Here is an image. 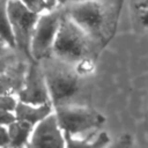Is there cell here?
Wrapping results in <instances>:
<instances>
[{"label":"cell","mask_w":148,"mask_h":148,"mask_svg":"<svg viewBox=\"0 0 148 148\" xmlns=\"http://www.w3.org/2000/svg\"><path fill=\"white\" fill-rule=\"evenodd\" d=\"M64 14L77 24L101 51L113 37L119 15L112 0H87L65 3Z\"/></svg>","instance_id":"6da1fadb"},{"label":"cell","mask_w":148,"mask_h":148,"mask_svg":"<svg viewBox=\"0 0 148 148\" xmlns=\"http://www.w3.org/2000/svg\"><path fill=\"white\" fill-rule=\"evenodd\" d=\"M95 51L98 50L89 36L62 13L52 47V57L75 65L83 59L92 58Z\"/></svg>","instance_id":"7a4b0ae2"},{"label":"cell","mask_w":148,"mask_h":148,"mask_svg":"<svg viewBox=\"0 0 148 148\" xmlns=\"http://www.w3.org/2000/svg\"><path fill=\"white\" fill-rule=\"evenodd\" d=\"M52 106L69 103L79 90V74L73 64L54 57L40 61Z\"/></svg>","instance_id":"3957f363"},{"label":"cell","mask_w":148,"mask_h":148,"mask_svg":"<svg viewBox=\"0 0 148 148\" xmlns=\"http://www.w3.org/2000/svg\"><path fill=\"white\" fill-rule=\"evenodd\" d=\"M53 112L62 132L72 135L98 128L105 123L104 116L89 106L66 103L54 106Z\"/></svg>","instance_id":"277c9868"},{"label":"cell","mask_w":148,"mask_h":148,"mask_svg":"<svg viewBox=\"0 0 148 148\" xmlns=\"http://www.w3.org/2000/svg\"><path fill=\"white\" fill-rule=\"evenodd\" d=\"M62 13L58 9L39 14L30 39V58L42 61L52 57V47Z\"/></svg>","instance_id":"5b68a950"},{"label":"cell","mask_w":148,"mask_h":148,"mask_svg":"<svg viewBox=\"0 0 148 148\" xmlns=\"http://www.w3.org/2000/svg\"><path fill=\"white\" fill-rule=\"evenodd\" d=\"M7 14L12 25L15 46L30 58V39L39 14L29 9L20 0H7Z\"/></svg>","instance_id":"8992f818"},{"label":"cell","mask_w":148,"mask_h":148,"mask_svg":"<svg viewBox=\"0 0 148 148\" xmlns=\"http://www.w3.org/2000/svg\"><path fill=\"white\" fill-rule=\"evenodd\" d=\"M16 97L21 102L34 105L51 103L44 73L38 61L30 64L24 72L22 86L17 91Z\"/></svg>","instance_id":"52a82bcc"},{"label":"cell","mask_w":148,"mask_h":148,"mask_svg":"<svg viewBox=\"0 0 148 148\" xmlns=\"http://www.w3.org/2000/svg\"><path fill=\"white\" fill-rule=\"evenodd\" d=\"M30 148H65V136L54 112L37 123L31 132Z\"/></svg>","instance_id":"ba28073f"},{"label":"cell","mask_w":148,"mask_h":148,"mask_svg":"<svg viewBox=\"0 0 148 148\" xmlns=\"http://www.w3.org/2000/svg\"><path fill=\"white\" fill-rule=\"evenodd\" d=\"M52 112H53V106L51 103L34 105V104L18 101L14 109L15 119L28 123L32 126H35L37 123L43 120L45 117H47Z\"/></svg>","instance_id":"9c48e42d"},{"label":"cell","mask_w":148,"mask_h":148,"mask_svg":"<svg viewBox=\"0 0 148 148\" xmlns=\"http://www.w3.org/2000/svg\"><path fill=\"white\" fill-rule=\"evenodd\" d=\"M65 148H104L110 141V136L106 132L102 131L94 138H79V135H72L64 133Z\"/></svg>","instance_id":"30bf717a"},{"label":"cell","mask_w":148,"mask_h":148,"mask_svg":"<svg viewBox=\"0 0 148 148\" xmlns=\"http://www.w3.org/2000/svg\"><path fill=\"white\" fill-rule=\"evenodd\" d=\"M7 128L9 135V148L28 146L34 128L32 125L15 119L9 125H7Z\"/></svg>","instance_id":"8fae6325"},{"label":"cell","mask_w":148,"mask_h":148,"mask_svg":"<svg viewBox=\"0 0 148 148\" xmlns=\"http://www.w3.org/2000/svg\"><path fill=\"white\" fill-rule=\"evenodd\" d=\"M24 72L13 71L10 67L6 72L0 74V94L5 95H17L23 81Z\"/></svg>","instance_id":"7c38bea8"},{"label":"cell","mask_w":148,"mask_h":148,"mask_svg":"<svg viewBox=\"0 0 148 148\" xmlns=\"http://www.w3.org/2000/svg\"><path fill=\"white\" fill-rule=\"evenodd\" d=\"M0 40L5 42L10 47L15 49V39L12 30V25L7 14V0L0 2Z\"/></svg>","instance_id":"4fadbf2b"},{"label":"cell","mask_w":148,"mask_h":148,"mask_svg":"<svg viewBox=\"0 0 148 148\" xmlns=\"http://www.w3.org/2000/svg\"><path fill=\"white\" fill-rule=\"evenodd\" d=\"M20 1L37 14L56 10L61 5V0H20Z\"/></svg>","instance_id":"5bb4252c"},{"label":"cell","mask_w":148,"mask_h":148,"mask_svg":"<svg viewBox=\"0 0 148 148\" xmlns=\"http://www.w3.org/2000/svg\"><path fill=\"white\" fill-rule=\"evenodd\" d=\"M13 47L7 45L5 42L0 40V74L6 72L13 66Z\"/></svg>","instance_id":"9a60e30c"},{"label":"cell","mask_w":148,"mask_h":148,"mask_svg":"<svg viewBox=\"0 0 148 148\" xmlns=\"http://www.w3.org/2000/svg\"><path fill=\"white\" fill-rule=\"evenodd\" d=\"M133 139L130 134H123L118 136L113 142H109L104 148H132Z\"/></svg>","instance_id":"2e32d148"},{"label":"cell","mask_w":148,"mask_h":148,"mask_svg":"<svg viewBox=\"0 0 148 148\" xmlns=\"http://www.w3.org/2000/svg\"><path fill=\"white\" fill-rule=\"evenodd\" d=\"M17 102H18V99L15 95L0 94V110L14 112V109H15Z\"/></svg>","instance_id":"e0dca14e"},{"label":"cell","mask_w":148,"mask_h":148,"mask_svg":"<svg viewBox=\"0 0 148 148\" xmlns=\"http://www.w3.org/2000/svg\"><path fill=\"white\" fill-rule=\"evenodd\" d=\"M134 12H135L138 24L143 29H148V8H146V9H134Z\"/></svg>","instance_id":"ac0fdd59"},{"label":"cell","mask_w":148,"mask_h":148,"mask_svg":"<svg viewBox=\"0 0 148 148\" xmlns=\"http://www.w3.org/2000/svg\"><path fill=\"white\" fill-rule=\"evenodd\" d=\"M3 147H9V135L7 126L0 125V148Z\"/></svg>","instance_id":"d6986e66"},{"label":"cell","mask_w":148,"mask_h":148,"mask_svg":"<svg viewBox=\"0 0 148 148\" xmlns=\"http://www.w3.org/2000/svg\"><path fill=\"white\" fill-rule=\"evenodd\" d=\"M15 120V116L14 112H9V111H3L0 110V125H9L12 121Z\"/></svg>","instance_id":"ffe728a7"},{"label":"cell","mask_w":148,"mask_h":148,"mask_svg":"<svg viewBox=\"0 0 148 148\" xmlns=\"http://www.w3.org/2000/svg\"><path fill=\"white\" fill-rule=\"evenodd\" d=\"M148 8V0H134L133 9H146Z\"/></svg>","instance_id":"44dd1931"},{"label":"cell","mask_w":148,"mask_h":148,"mask_svg":"<svg viewBox=\"0 0 148 148\" xmlns=\"http://www.w3.org/2000/svg\"><path fill=\"white\" fill-rule=\"evenodd\" d=\"M126 0H117V13L118 15L120 16V13H121V9H123V6L125 3Z\"/></svg>","instance_id":"7402d4cb"},{"label":"cell","mask_w":148,"mask_h":148,"mask_svg":"<svg viewBox=\"0 0 148 148\" xmlns=\"http://www.w3.org/2000/svg\"><path fill=\"white\" fill-rule=\"evenodd\" d=\"M79 1H87V0H61V3H69V2H79ZM112 1H116V3H117V0H112Z\"/></svg>","instance_id":"603a6c76"},{"label":"cell","mask_w":148,"mask_h":148,"mask_svg":"<svg viewBox=\"0 0 148 148\" xmlns=\"http://www.w3.org/2000/svg\"><path fill=\"white\" fill-rule=\"evenodd\" d=\"M16 148H30L29 146H22V147H16Z\"/></svg>","instance_id":"cb8c5ba5"},{"label":"cell","mask_w":148,"mask_h":148,"mask_svg":"<svg viewBox=\"0 0 148 148\" xmlns=\"http://www.w3.org/2000/svg\"><path fill=\"white\" fill-rule=\"evenodd\" d=\"M3 1H6V0H0V2H3Z\"/></svg>","instance_id":"d4e9b609"},{"label":"cell","mask_w":148,"mask_h":148,"mask_svg":"<svg viewBox=\"0 0 148 148\" xmlns=\"http://www.w3.org/2000/svg\"><path fill=\"white\" fill-rule=\"evenodd\" d=\"M3 148H9V147H3Z\"/></svg>","instance_id":"484cf974"}]
</instances>
